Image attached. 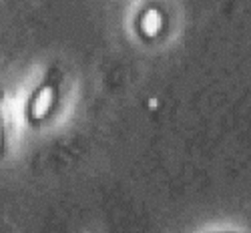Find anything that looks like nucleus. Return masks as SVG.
<instances>
[{"mask_svg":"<svg viewBox=\"0 0 251 233\" xmlns=\"http://www.w3.org/2000/svg\"><path fill=\"white\" fill-rule=\"evenodd\" d=\"M52 101H54V93L50 87H43L38 89V93L34 95L32 103H30V117L34 121H40L49 115V111L52 109Z\"/></svg>","mask_w":251,"mask_h":233,"instance_id":"obj_1","label":"nucleus"},{"mask_svg":"<svg viewBox=\"0 0 251 233\" xmlns=\"http://www.w3.org/2000/svg\"><path fill=\"white\" fill-rule=\"evenodd\" d=\"M141 28H143V32H145V34L153 36V34L161 28V16H159V12L149 10L147 14H145V16H143V20H141Z\"/></svg>","mask_w":251,"mask_h":233,"instance_id":"obj_2","label":"nucleus"},{"mask_svg":"<svg viewBox=\"0 0 251 233\" xmlns=\"http://www.w3.org/2000/svg\"><path fill=\"white\" fill-rule=\"evenodd\" d=\"M0 145H2V127H0Z\"/></svg>","mask_w":251,"mask_h":233,"instance_id":"obj_3","label":"nucleus"}]
</instances>
